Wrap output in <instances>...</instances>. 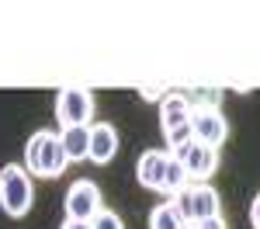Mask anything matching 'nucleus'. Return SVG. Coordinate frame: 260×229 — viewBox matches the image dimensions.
<instances>
[{
	"label": "nucleus",
	"instance_id": "nucleus-20",
	"mask_svg": "<svg viewBox=\"0 0 260 229\" xmlns=\"http://www.w3.org/2000/svg\"><path fill=\"white\" fill-rule=\"evenodd\" d=\"M184 229H191V226H184Z\"/></svg>",
	"mask_w": 260,
	"mask_h": 229
},
{
	"label": "nucleus",
	"instance_id": "nucleus-19",
	"mask_svg": "<svg viewBox=\"0 0 260 229\" xmlns=\"http://www.w3.org/2000/svg\"><path fill=\"white\" fill-rule=\"evenodd\" d=\"M59 229H90V222H80V219H66Z\"/></svg>",
	"mask_w": 260,
	"mask_h": 229
},
{
	"label": "nucleus",
	"instance_id": "nucleus-4",
	"mask_svg": "<svg viewBox=\"0 0 260 229\" xmlns=\"http://www.w3.org/2000/svg\"><path fill=\"white\" fill-rule=\"evenodd\" d=\"M62 208H66V219H80V222H90L101 208V187L94 181H77L70 184L66 198H62Z\"/></svg>",
	"mask_w": 260,
	"mask_h": 229
},
{
	"label": "nucleus",
	"instance_id": "nucleus-9",
	"mask_svg": "<svg viewBox=\"0 0 260 229\" xmlns=\"http://www.w3.org/2000/svg\"><path fill=\"white\" fill-rule=\"evenodd\" d=\"M191 215H194V222H201V219H219V191L212 184H205V181L201 184H191Z\"/></svg>",
	"mask_w": 260,
	"mask_h": 229
},
{
	"label": "nucleus",
	"instance_id": "nucleus-18",
	"mask_svg": "<svg viewBox=\"0 0 260 229\" xmlns=\"http://www.w3.org/2000/svg\"><path fill=\"white\" fill-rule=\"evenodd\" d=\"M250 222H253V229H260V194L253 198V205H250Z\"/></svg>",
	"mask_w": 260,
	"mask_h": 229
},
{
	"label": "nucleus",
	"instance_id": "nucleus-2",
	"mask_svg": "<svg viewBox=\"0 0 260 229\" xmlns=\"http://www.w3.org/2000/svg\"><path fill=\"white\" fill-rule=\"evenodd\" d=\"M35 202V187H31V174L21 163H7L0 170V208L11 215V219H21Z\"/></svg>",
	"mask_w": 260,
	"mask_h": 229
},
{
	"label": "nucleus",
	"instance_id": "nucleus-7",
	"mask_svg": "<svg viewBox=\"0 0 260 229\" xmlns=\"http://www.w3.org/2000/svg\"><path fill=\"white\" fill-rule=\"evenodd\" d=\"M167 160H170V153H163V149H146V153L139 156V163H136V177H139V184L149 187V191H160Z\"/></svg>",
	"mask_w": 260,
	"mask_h": 229
},
{
	"label": "nucleus",
	"instance_id": "nucleus-15",
	"mask_svg": "<svg viewBox=\"0 0 260 229\" xmlns=\"http://www.w3.org/2000/svg\"><path fill=\"white\" fill-rule=\"evenodd\" d=\"M170 205L177 208V215H180V219H184V222H187V226L194 222V215H191V184L184 187V191H177V194L170 198Z\"/></svg>",
	"mask_w": 260,
	"mask_h": 229
},
{
	"label": "nucleus",
	"instance_id": "nucleus-17",
	"mask_svg": "<svg viewBox=\"0 0 260 229\" xmlns=\"http://www.w3.org/2000/svg\"><path fill=\"white\" fill-rule=\"evenodd\" d=\"M191 229H225V222H222V215H219V219H201Z\"/></svg>",
	"mask_w": 260,
	"mask_h": 229
},
{
	"label": "nucleus",
	"instance_id": "nucleus-1",
	"mask_svg": "<svg viewBox=\"0 0 260 229\" xmlns=\"http://www.w3.org/2000/svg\"><path fill=\"white\" fill-rule=\"evenodd\" d=\"M66 167H70V156L62 149V139L49 128H39L24 146V170L31 177H59Z\"/></svg>",
	"mask_w": 260,
	"mask_h": 229
},
{
	"label": "nucleus",
	"instance_id": "nucleus-14",
	"mask_svg": "<svg viewBox=\"0 0 260 229\" xmlns=\"http://www.w3.org/2000/svg\"><path fill=\"white\" fill-rule=\"evenodd\" d=\"M167 136V146L177 153V149H184L187 143H194V125L187 122V125H177V128H170V132H163Z\"/></svg>",
	"mask_w": 260,
	"mask_h": 229
},
{
	"label": "nucleus",
	"instance_id": "nucleus-6",
	"mask_svg": "<svg viewBox=\"0 0 260 229\" xmlns=\"http://www.w3.org/2000/svg\"><path fill=\"white\" fill-rule=\"evenodd\" d=\"M191 125H194V139L205 143V146H215V149H219V146L225 143V136H229L225 115H222L219 108H212V104L194 108V111H191Z\"/></svg>",
	"mask_w": 260,
	"mask_h": 229
},
{
	"label": "nucleus",
	"instance_id": "nucleus-10",
	"mask_svg": "<svg viewBox=\"0 0 260 229\" xmlns=\"http://www.w3.org/2000/svg\"><path fill=\"white\" fill-rule=\"evenodd\" d=\"M59 139L70 163L73 160H90V128L87 125H66V128H59Z\"/></svg>",
	"mask_w": 260,
	"mask_h": 229
},
{
	"label": "nucleus",
	"instance_id": "nucleus-8",
	"mask_svg": "<svg viewBox=\"0 0 260 229\" xmlns=\"http://www.w3.org/2000/svg\"><path fill=\"white\" fill-rule=\"evenodd\" d=\"M115 153H118V132H115V125H108V122L90 125V163H108Z\"/></svg>",
	"mask_w": 260,
	"mask_h": 229
},
{
	"label": "nucleus",
	"instance_id": "nucleus-11",
	"mask_svg": "<svg viewBox=\"0 0 260 229\" xmlns=\"http://www.w3.org/2000/svg\"><path fill=\"white\" fill-rule=\"evenodd\" d=\"M191 104H187V97H180V94H167L160 101V125L163 132H170V128H177V125H187L191 122Z\"/></svg>",
	"mask_w": 260,
	"mask_h": 229
},
{
	"label": "nucleus",
	"instance_id": "nucleus-5",
	"mask_svg": "<svg viewBox=\"0 0 260 229\" xmlns=\"http://www.w3.org/2000/svg\"><path fill=\"white\" fill-rule=\"evenodd\" d=\"M174 156L187 167V174H191V181H194V184L208 181V177L215 174V167H219V149H215V146L198 143V139H194V143H187L184 149H177Z\"/></svg>",
	"mask_w": 260,
	"mask_h": 229
},
{
	"label": "nucleus",
	"instance_id": "nucleus-12",
	"mask_svg": "<svg viewBox=\"0 0 260 229\" xmlns=\"http://www.w3.org/2000/svg\"><path fill=\"white\" fill-rule=\"evenodd\" d=\"M187 181H191V174H187V167L180 163L177 156H174V153H170V160H167V170H163V194H170V198H174V194H177V191H184V187H187Z\"/></svg>",
	"mask_w": 260,
	"mask_h": 229
},
{
	"label": "nucleus",
	"instance_id": "nucleus-13",
	"mask_svg": "<svg viewBox=\"0 0 260 229\" xmlns=\"http://www.w3.org/2000/svg\"><path fill=\"white\" fill-rule=\"evenodd\" d=\"M187 222L177 215V208L170 205V202H163L149 212V229H184Z\"/></svg>",
	"mask_w": 260,
	"mask_h": 229
},
{
	"label": "nucleus",
	"instance_id": "nucleus-16",
	"mask_svg": "<svg viewBox=\"0 0 260 229\" xmlns=\"http://www.w3.org/2000/svg\"><path fill=\"white\" fill-rule=\"evenodd\" d=\"M90 229H125V222H121V215H115L111 208H101L98 215L90 219Z\"/></svg>",
	"mask_w": 260,
	"mask_h": 229
},
{
	"label": "nucleus",
	"instance_id": "nucleus-3",
	"mask_svg": "<svg viewBox=\"0 0 260 229\" xmlns=\"http://www.w3.org/2000/svg\"><path fill=\"white\" fill-rule=\"evenodd\" d=\"M56 118L59 125H87L94 118V97L83 87H62L56 94Z\"/></svg>",
	"mask_w": 260,
	"mask_h": 229
}]
</instances>
